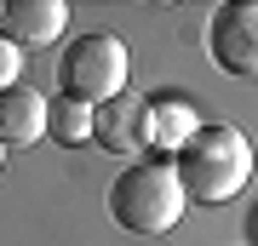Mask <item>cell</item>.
<instances>
[{
	"label": "cell",
	"mask_w": 258,
	"mask_h": 246,
	"mask_svg": "<svg viewBox=\"0 0 258 246\" xmlns=\"http://www.w3.org/2000/svg\"><path fill=\"white\" fill-rule=\"evenodd\" d=\"M57 80H63V98L75 103H115L120 92H126V46L120 35H75L63 46V57H57Z\"/></svg>",
	"instance_id": "cell-3"
},
{
	"label": "cell",
	"mask_w": 258,
	"mask_h": 246,
	"mask_svg": "<svg viewBox=\"0 0 258 246\" xmlns=\"http://www.w3.org/2000/svg\"><path fill=\"white\" fill-rule=\"evenodd\" d=\"M69 29V6L63 0H6L0 6V35L12 46H52Z\"/></svg>",
	"instance_id": "cell-5"
},
{
	"label": "cell",
	"mask_w": 258,
	"mask_h": 246,
	"mask_svg": "<svg viewBox=\"0 0 258 246\" xmlns=\"http://www.w3.org/2000/svg\"><path fill=\"white\" fill-rule=\"evenodd\" d=\"M46 137V98L35 86H6L0 92V149H29Z\"/></svg>",
	"instance_id": "cell-6"
},
{
	"label": "cell",
	"mask_w": 258,
	"mask_h": 246,
	"mask_svg": "<svg viewBox=\"0 0 258 246\" xmlns=\"http://www.w3.org/2000/svg\"><path fill=\"white\" fill-rule=\"evenodd\" d=\"M92 137L103 149H115V155H138L149 143V109L120 92L115 103H103V115H92Z\"/></svg>",
	"instance_id": "cell-7"
},
{
	"label": "cell",
	"mask_w": 258,
	"mask_h": 246,
	"mask_svg": "<svg viewBox=\"0 0 258 246\" xmlns=\"http://www.w3.org/2000/svg\"><path fill=\"white\" fill-rule=\"evenodd\" d=\"M172 172H178V189L184 201L195 206H224L241 195V183L252 178V143L241 126H224V120H207V126L184 132L172 155Z\"/></svg>",
	"instance_id": "cell-1"
},
{
	"label": "cell",
	"mask_w": 258,
	"mask_h": 246,
	"mask_svg": "<svg viewBox=\"0 0 258 246\" xmlns=\"http://www.w3.org/2000/svg\"><path fill=\"white\" fill-rule=\"evenodd\" d=\"M0 166H6V149H0Z\"/></svg>",
	"instance_id": "cell-10"
},
{
	"label": "cell",
	"mask_w": 258,
	"mask_h": 246,
	"mask_svg": "<svg viewBox=\"0 0 258 246\" xmlns=\"http://www.w3.org/2000/svg\"><path fill=\"white\" fill-rule=\"evenodd\" d=\"M46 132L57 137V143L81 149L86 137H92V115H86V103H75V98H57V103H46Z\"/></svg>",
	"instance_id": "cell-8"
},
{
	"label": "cell",
	"mask_w": 258,
	"mask_h": 246,
	"mask_svg": "<svg viewBox=\"0 0 258 246\" xmlns=\"http://www.w3.org/2000/svg\"><path fill=\"white\" fill-rule=\"evenodd\" d=\"M207 52L224 74H258V0H230L207 23Z\"/></svg>",
	"instance_id": "cell-4"
},
{
	"label": "cell",
	"mask_w": 258,
	"mask_h": 246,
	"mask_svg": "<svg viewBox=\"0 0 258 246\" xmlns=\"http://www.w3.org/2000/svg\"><path fill=\"white\" fill-rule=\"evenodd\" d=\"M184 189H178L172 160H132L126 172L109 183V218L126 229V235H166L178 218H184Z\"/></svg>",
	"instance_id": "cell-2"
},
{
	"label": "cell",
	"mask_w": 258,
	"mask_h": 246,
	"mask_svg": "<svg viewBox=\"0 0 258 246\" xmlns=\"http://www.w3.org/2000/svg\"><path fill=\"white\" fill-rule=\"evenodd\" d=\"M18 74H23V52H18L6 35H0V92H6V86H18Z\"/></svg>",
	"instance_id": "cell-9"
}]
</instances>
